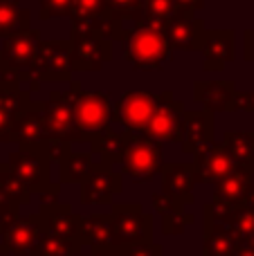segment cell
I'll return each mask as SVG.
<instances>
[{
	"instance_id": "obj_1",
	"label": "cell",
	"mask_w": 254,
	"mask_h": 256,
	"mask_svg": "<svg viewBox=\"0 0 254 256\" xmlns=\"http://www.w3.org/2000/svg\"><path fill=\"white\" fill-rule=\"evenodd\" d=\"M122 56L133 70L156 72L162 70V66L174 58V50L169 48L164 27L148 20H140L122 40Z\"/></svg>"
},
{
	"instance_id": "obj_2",
	"label": "cell",
	"mask_w": 254,
	"mask_h": 256,
	"mask_svg": "<svg viewBox=\"0 0 254 256\" xmlns=\"http://www.w3.org/2000/svg\"><path fill=\"white\" fill-rule=\"evenodd\" d=\"M108 22L70 25L72 72H99L112 61V40L108 38Z\"/></svg>"
},
{
	"instance_id": "obj_3",
	"label": "cell",
	"mask_w": 254,
	"mask_h": 256,
	"mask_svg": "<svg viewBox=\"0 0 254 256\" xmlns=\"http://www.w3.org/2000/svg\"><path fill=\"white\" fill-rule=\"evenodd\" d=\"M70 94L72 108H74V120L84 142H92L94 135L110 130V124L115 122V104L110 94L104 90H84L79 81H70Z\"/></svg>"
},
{
	"instance_id": "obj_4",
	"label": "cell",
	"mask_w": 254,
	"mask_h": 256,
	"mask_svg": "<svg viewBox=\"0 0 254 256\" xmlns=\"http://www.w3.org/2000/svg\"><path fill=\"white\" fill-rule=\"evenodd\" d=\"M7 164L12 166L14 176L20 180V184L30 191L32 196H38L43 204L56 202L61 194V184L52 182V171H50V160L43 155L40 148H18L9 155Z\"/></svg>"
},
{
	"instance_id": "obj_5",
	"label": "cell",
	"mask_w": 254,
	"mask_h": 256,
	"mask_svg": "<svg viewBox=\"0 0 254 256\" xmlns=\"http://www.w3.org/2000/svg\"><path fill=\"white\" fill-rule=\"evenodd\" d=\"M110 232L112 248H133V245L151 243L153 238V216L144 212L142 204H112Z\"/></svg>"
},
{
	"instance_id": "obj_6",
	"label": "cell",
	"mask_w": 254,
	"mask_h": 256,
	"mask_svg": "<svg viewBox=\"0 0 254 256\" xmlns=\"http://www.w3.org/2000/svg\"><path fill=\"white\" fill-rule=\"evenodd\" d=\"M164 164V153H162V144L146 135H133L128 150H126L124 160H122V176H128L133 182L142 184L148 182L162 171Z\"/></svg>"
},
{
	"instance_id": "obj_7",
	"label": "cell",
	"mask_w": 254,
	"mask_h": 256,
	"mask_svg": "<svg viewBox=\"0 0 254 256\" xmlns=\"http://www.w3.org/2000/svg\"><path fill=\"white\" fill-rule=\"evenodd\" d=\"M184 104L178 102L174 90H164L158 94V106L153 110L151 120L142 135L151 137V140L169 142V144H182V122H184Z\"/></svg>"
},
{
	"instance_id": "obj_8",
	"label": "cell",
	"mask_w": 254,
	"mask_h": 256,
	"mask_svg": "<svg viewBox=\"0 0 254 256\" xmlns=\"http://www.w3.org/2000/svg\"><path fill=\"white\" fill-rule=\"evenodd\" d=\"M70 40H40L32 63V76L40 84H70L72 79Z\"/></svg>"
},
{
	"instance_id": "obj_9",
	"label": "cell",
	"mask_w": 254,
	"mask_h": 256,
	"mask_svg": "<svg viewBox=\"0 0 254 256\" xmlns=\"http://www.w3.org/2000/svg\"><path fill=\"white\" fill-rule=\"evenodd\" d=\"M43 115L45 128H48V140L68 142V144H86L79 128H76L74 108H72L68 90H52L50 92Z\"/></svg>"
},
{
	"instance_id": "obj_10",
	"label": "cell",
	"mask_w": 254,
	"mask_h": 256,
	"mask_svg": "<svg viewBox=\"0 0 254 256\" xmlns=\"http://www.w3.org/2000/svg\"><path fill=\"white\" fill-rule=\"evenodd\" d=\"M40 40H43L40 32L32 30V27L27 32H20V34L2 40V50H0L2 66L20 81V86L32 81V63H34Z\"/></svg>"
},
{
	"instance_id": "obj_11",
	"label": "cell",
	"mask_w": 254,
	"mask_h": 256,
	"mask_svg": "<svg viewBox=\"0 0 254 256\" xmlns=\"http://www.w3.org/2000/svg\"><path fill=\"white\" fill-rule=\"evenodd\" d=\"M40 234L38 214L34 216H20L18 212H12L7 216H0V254H27L36 245Z\"/></svg>"
},
{
	"instance_id": "obj_12",
	"label": "cell",
	"mask_w": 254,
	"mask_h": 256,
	"mask_svg": "<svg viewBox=\"0 0 254 256\" xmlns=\"http://www.w3.org/2000/svg\"><path fill=\"white\" fill-rule=\"evenodd\" d=\"M156 106H158L156 92H148V90H128L115 104L112 117H115L117 124L124 126L126 132L142 135L148 120H151L153 110H156Z\"/></svg>"
},
{
	"instance_id": "obj_13",
	"label": "cell",
	"mask_w": 254,
	"mask_h": 256,
	"mask_svg": "<svg viewBox=\"0 0 254 256\" xmlns=\"http://www.w3.org/2000/svg\"><path fill=\"white\" fill-rule=\"evenodd\" d=\"M122 194V173L99 160L92 171L81 182V202L84 204H108Z\"/></svg>"
},
{
	"instance_id": "obj_14",
	"label": "cell",
	"mask_w": 254,
	"mask_h": 256,
	"mask_svg": "<svg viewBox=\"0 0 254 256\" xmlns=\"http://www.w3.org/2000/svg\"><path fill=\"white\" fill-rule=\"evenodd\" d=\"M192 164L194 173H196V184L198 182L200 184H216L223 178H228L230 173H234L238 166H243L230 155V150L220 142H214L207 150L198 153Z\"/></svg>"
},
{
	"instance_id": "obj_15",
	"label": "cell",
	"mask_w": 254,
	"mask_h": 256,
	"mask_svg": "<svg viewBox=\"0 0 254 256\" xmlns=\"http://www.w3.org/2000/svg\"><path fill=\"white\" fill-rule=\"evenodd\" d=\"M45 102H32L27 108L18 112L16 122L9 132V142L18 144L20 148H38L48 142V128H45Z\"/></svg>"
},
{
	"instance_id": "obj_16",
	"label": "cell",
	"mask_w": 254,
	"mask_h": 256,
	"mask_svg": "<svg viewBox=\"0 0 254 256\" xmlns=\"http://www.w3.org/2000/svg\"><path fill=\"white\" fill-rule=\"evenodd\" d=\"M104 7H106L104 20L110 27L108 38L112 43H122L133 25L144 20V0H104Z\"/></svg>"
},
{
	"instance_id": "obj_17",
	"label": "cell",
	"mask_w": 254,
	"mask_h": 256,
	"mask_svg": "<svg viewBox=\"0 0 254 256\" xmlns=\"http://www.w3.org/2000/svg\"><path fill=\"white\" fill-rule=\"evenodd\" d=\"M214 144V115L205 110H187L182 122V153L196 158Z\"/></svg>"
},
{
	"instance_id": "obj_18",
	"label": "cell",
	"mask_w": 254,
	"mask_h": 256,
	"mask_svg": "<svg viewBox=\"0 0 254 256\" xmlns=\"http://www.w3.org/2000/svg\"><path fill=\"white\" fill-rule=\"evenodd\" d=\"M38 222H40V230L48 232V234H54V236H58V238L79 243L81 216L72 212L70 204H61V202L43 204L38 212Z\"/></svg>"
},
{
	"instance_id": "obj_19",
	"label": "cell",
	"mask_w": 254,
	"mask_h": 256,
	"mask_svg": "<svg viewBox=\"0 0 254 256\" xmlns=\"http://www.w3.org/2000/svg\"><path fill=\"white\" fill-rule=\"evenodd\" d=\"M202 70L223 72L228 63L234 61V32L232 30H207L202 40Z\"/></svg>"
},
{
	"instance_id": "obj_20",
	"label": "cell",
	"mask_w": 254,
	"mask_h": 256,
	"mask_svg": "<svg viewBox=\"0 0 254 256\" xmlns=\"http://www.w3.org/2000/svg\"><path fill=\"white\" fill-rule=\"evenodd\" d=\"M234 97H236V86L232 81H196L194 84V102L200 104V110L210 115L234 112Z\"/></svg>"
},
{
	"instance_id": "obj_21",
	"label": "cell",
	"mask_w": 254,
	"mask_h": 256,
	"mask_svg": "<svg viewBox=\"0 0 254 256\" xmlns=\"http://www.w3.org/2000/svg\"><path fill=\"white\" fill-rule=\"evenodd\" d=\"M164 34L174 52H200L207 27L200 16L176 18L164 27Z\"/></svg>"
},
{
	"instance_id": "obj_22",
	"label": "cell",
	"mask_w": 254,
	"mask_h": 256,
	"mask_svg": "<svg viewBox=\"0 0 254 256\" xmlns=\"http://www.w3.org/2000/svg\"><path fill=\"white\" fill-rule=\"evenodd\" d=\"M162 194L180 200L182 204L194 202V186H196V173L194 164L184 162H169L162 164Z\"/></svg>"
},
{
	"instance_id": "obj_23",
	"label": "cell",
	"mask_w": 254,
	"mask_h": 256,
	"mask_svg": "<svg viewBox=\"0 0 254 256\" xmlns=\"http://www.w3.org/2000/svg\"><path fill=\"white\" fill-rule=\"evenodd\" d=\"M254 182V166H238L234 173L216 182L214 202H223L228 207H241L248 196V189Z\"/></svg>"
},
{
	"instance_id": "obj_24",
	"label": "cell",
	"mask_w": 254,
	"mask_h": 256,
	"mask_svg": "<svg viewBox=\"0 0 254 256\" xmlns=\"http://www.w3.org/2000/svg\"><path fill=\"white\" fill-rule=\"evenodd\" d=\"M32 104V92L25 88H0V146L9 144V132L18 112Z\"/></svg>"
},
{
	"instance_id": "obj_25",
	"label": "cell",
	"mask_w": 254,
	"mask_h": 256,
	"mask_svg": "<svg viewBox=\"0 0 254 256\" xmlns=\"http://www.w3.org/2000/svg\"><path fill=\"white\" fill-rule=\"evenodd\" d=\"M130 142H133V132H126V130H106L102 135H94L92 137V153L97 158H102L104 164L108 166H117L122 164L124 160L126 150H128Z\"/></svg>"
},
{
	"instance_id": "obj_26",
	"label": "cell",
	"mask_w": 254,
	"mask_h": 256,
	"mask_svg": "<svg viewBox=\"0 0 254 256\" xmlns=\"http://www.w3.org/2000/svg\"><path fill=\"white\" fill-rule=\"evenodd\" d=\"M79 243L81 245H90L92 250L110 248V245H112L110 216H108V214L81 216V222H79Z\"/></svg>"
},
{
	"instance_id": "obj_27",
	"label": "cell",
	"mask_w": 254,
	"mask_h": 256,
	"mask_svg": "<svg viewBox=\"0 0 254 256\" xmlns=\"http://www.w3.org/2000/svg\"><path fill=\"white\" fill-rule=\"evenodd\" d=\"M32 27V16L18 0H0V40L27 32Z\"/></svg>"
},
{
	"instance_id": "obj_28",
	"label": "cell",
	"mask_w": 254,
	"mask_h": 256,
	"mask_svg": "<svg viewBox=\"0 0 254 256\" xmlns=\"http://www.w3.org/2000/svg\"><path fill=\"white\" fill-rule=\"evenodd\" d=\"M238 245L228 225H205V256H236Z\"/></svg>"
},
{
	"instance_id": "obj_29",
	"label": "cell",
	"mask_w": 254,
	"mask_h": 256,
	"mask_svg": "<svg viewBox=\"0 0 254 256\" xmlns=\"http://www.w3.org/2000/svg\"><path fill=\"white\" fill-rule=\"evenodd\" d=\"M94 164L92 153H70L58 162V184H81Z\"/></svg>"
},
{
	"instance_id": "obj_30",
	"label": "cell",
	"mask_w": 254,
	"mask_h": 256,
	"mask_svg": "<svg viewBox=\"0 0 254 256\" xmlns=\"http://www.w3.org/2000/svg\"><path fill=\"white\" fill-rule=\"evenodd\" d=\"M220 144L230 150L243 166H254V132L252 130H225Z\"/></svg>"
},
{
	"instance_id": "obj_31",
	"label": "cell",
	"mask_w": 254,
	"mask_h": 256,
	"mask_svg": "<svg viewBox=\"0 0 254 256\" xmlns=\"http://www.w3.org/2000/svg\"><path fill=\"white\" fill-rule=\"evenodd\" d=\"M81 245L74 243V240H66L58 238L54 234H48V232L40 230L38 240L32 248V256H74L79 254Z\"/></svg>"
},
{
	"instance_id": "obj_32",
	"label": "cell",
	"mask_w": 254,
	"mask_h": 256,
	"mask_svg": "<svg viewBox=\"0 0 254 256\" xmlns=\"http://www.w3.org/2000/svg\"><path fill=\"white\" fill-rule=\"evenodd\" d=\"M104 16H106L104 0H72L70 25H90L104 20Z\"/></svg>"
},
{
	"instance_id": "obj_33",
	"label": "cell",
	"mask_w": 254,
	"mask_h": 256,
	"mask_svg": "<svg viewBox=\"0 0 254 256\" xmlns=\"http://www.w3.org/2000/svg\"><path fill=\"white\" fill-rule=\"evenodd\" d=\"M176 18H180L176 0H144V20L166 27Z\"/></svg>"
},
{
	"instance_id": "obj_34",
	"label": "cell",
	"mask_w": 254,
	"mask_h": 256,
	"mask_svg": "<svg viewBox=\"0 0 254 256\" xmlns=\"http://www.w3.org/2000/svg\"><path fill=\"white\" fill-rule=\"evenodd\" d=\"M0 189H2L4 194L9 196V200H12L14 204H18V207L32 202V194L20 184V180L14 176L12 166H9L7 162L0 164Z\"/></svg>"
},
{
	"instance_id": "obj_35",
	"label": "cell",
	"mask_w": 254,
	"mask_h": 256,
	"mask_svg": "<svg viewBox=\"0 0 254 256\" xmlns=\"http://www.w3.org/2000/svg\"><path fill=\"white\" fill-rule=\"evenodd\" d=\"M228 227L234 232V236H236L241 243L254 240V207H248V204L236 207L232 218H230Z\"/></svg>"
},
{
	"instance_id": "obj_36",
	"label": "cell",
	"mask_w": 254,
	"mask_h": 256,
	"mask_svg": "<svg viewBox=\"0 0 254 256\" xmlns=\"http://www.w3.org/2000/svg\"><path fill=\"white\" fill-rule=\"evenodd\" d=\"M72 0H40V20H52V18L70 16Z\"/></svg>"
},
{
	"instance_id": "obj_37",
	"label": "cell",
	"mask_w": 254,
	"mask_h": 256,
	"mask_svg": "<svg viewBox=\"0 0 254 256\" xmlns=\"http://www.w3.org/2000/svg\"><path fill=\"white\" fill-rule=\"evenodd\" d=\"M38 148L43 150V155L50 160V164H52V162H61V160H66L68 155L72 153V144H68V142H58V140L43 142Z\"/></svg>"
},
{
	"instance_id": "obj_38",
	"label": "cell",
	"mask_w": 254,
	"mask_h": 256,
	"mask_svg": "<svg viewBox=\"0 0 254 256\" xmlns=\"http://www.w3.org/2000/svg\"><path fill=\"white\" fill-rule=\"evenodd\" d=\"M196 220V218L192 216V214H174V216H164L162 218V232L164 234H182L184 227L192 225V222Z\"/></svg>"
},
{
	"instance_id": "obj_39",
	"label": "cell",
	"mask_w": 254,
	"mask_h": 256,
	"mask_svg": "<svg viewBox=\"0 0 254 256\" xmlns=\"http://www.w3.org/2000/svg\"><path fill=\"white\" fill-rule=\"evenodd\" d=\"M153 207H156V212H160L162 218H164V216H174V214H182L184 204L180 202V200L171 198V196L156 194L153 196Z\"/></svg>"
},
{
	"instance_id": "obj_40",
	"label": "cell",
	"mask_w": 254,
	"mask_h": 256,
	"mask_svg": "<svg viewBox=\"0 0 254 256\" xmlns=\"http://www.w3.org/2000/svg\"><path fill=\"white\" fill-rule=\"evenodd\" d=\"M236 110L254 112V88L252 90H236V97H234V112Z\"/></svg>"
},
{
	"instance_id": "obj_41",
	"label": "cell",
	"mask_w": 254,
	"mask_h": 256,
	"mask_svg": "<svg viewBox=\"0 0 254 256\" xmlns=\"http://www.w3.org/2000/svg\"><path fill=\"white\" fill-rule=\"evenodd\" d=\"M176 4H178L180 18H194L198 16V12H202L205 0H176Z\"/></svg>"
},
{
	"instance_id": "obj_42",
	"label": "cell",
	"mask_w": 254,
	"mask_h": 256,
	"mask_svg": "<svg viewBox=\"0 0 254 256\" xmlns=\"http://www.w3.org/2000/svg\"><path fill=\"white\" fill-rule=\"evenodd\" d=\"M124 256H162L160 245L156 243H144V245H133V248H122Z\"/></svg>"
},
{
	"instance_id": "obj_43",
	"label": "cell",
	"mask_w": 254,
	"mask_h": 256,
	"mask_svg": "<svg viewBox=\"0 0 254 256\" xmlns=\"http://www.w3.org/2000/svg\"><path fill=\"white\" fill-rule=\"evenodd\" d=\"M243 56H246L248 63L254 66V27L248 30L246 36H243Z\"/></svg>"
},
{
	"instance_id": "obj_44",
	"label": "cell",
	"mask_w": 254,
	"mask_h": 256,
	"mask_svg": "<svg viewBox=\"0 0 254 256\" xmlns=\"http://www.w3.org/2000/svg\"><path fill=\"white\" fill-rule=\"evenodd\" d=\"M0 88H20V81L2 66V58H0Z\"/></svg>"
},
{
	"instance_id": "obj_45",
	"label": "cell",
	"mask_w": 254,
	"mask_h": 256,
	"mask_svg": "<svg viewBox=\"0 0 254 256\" xmlns=\"http://www.w3.org/2000/svg\"><path fill=\"white\" fill-rule=\"evenodd\" d=\"M18 209H20V207H18V204H14L12 200H9V196L0 189V216H7V214L18 212Z\"/></svg>"
},
{
	"instance_id": "obj_46",
	"label": "cell",
	"mask_w": 254,
	"mask_h": 256,
	"mask_svg": "<svg viewBox=\"0 0 254 256\" xmlns=\"http://www.w3.org/2000/svg\"><path fill=\"white\" fill-rule=\"evenodd\" d=\"M88 256H124V252H122V248H99V250H92Z\"/></svg>"
},
{
	"instance_id": "obj_47",
	"label": "cell",
	"mask_w": 254,
	"mask_h": 256,
	"mask_svg": "<svg viewBox=\"0 0 254 256\" xmlns=\"http://www.w3.org/2000/svg\"><path fill=\"white\" fill-rule=\"evenodd\" d=\"M243 204H248V207H254V182H252L250 189H248V196H246V200H243Z\"/></svg>"
},
{
	"instance_id": "obj_48",
	"label": "cell",
	"mask_w": 254,
	"mask_h": 256,
	"mask_svg": "<svg viewBox=\"0 0 254 256\" xmlns=\"http://www.w3.org/2000/svg\"><path fill=\"white\" fill-rule=\"evenodd\" d=\"M27 86H30V88H27L30 92H38V90H40V81H38V79H34V76H32V81H30Z\"/></svg>"
}]
</instances>
